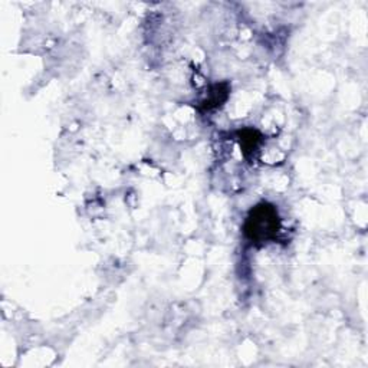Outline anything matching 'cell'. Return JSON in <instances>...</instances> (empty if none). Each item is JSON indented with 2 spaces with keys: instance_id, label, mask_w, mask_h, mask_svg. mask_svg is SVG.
Segmentation results:
<instances>
[{
  "instance_id": "cell-1",
  "label": "cell",
  "mask_w": 368,
  "mask_h": 368,
  "mask_svg": "<svg viewBox=\"0 0 368 368\" xmlns=\"http://www.w3.org/2000/svg\"><path fill=\"white\" fill-rule=\"evenodd\" d=\"M282 229V220L277 206L262 202L252 207L243 225V235L248 241L262 248L270 242H277Z\"/></svg>"
},
{
  "instance_id": "cell-2",
  "label": "cell",
  "mask_w": 368,
  "mask_h": 368,
  "mask_svg": "<svg viewBox=\"0 0 368 368\" xmlns=\"http://www.w3.org/2000/svg\"><path fill=\"white\" fill-rule=\"evenodd\" d=\"M229 94H230L229 83L215 84L209 89V92H207V97L199 104V107H197L199 111H202V113H207V111H213V109L221 107L228 101Z\"/></svg>"
},
{
  "instance_id": "cell-3",
  "label": "cell",
  "mask_w": 368,
  "mask_h": 368,
  "mask_svg": "<svg viewBox=\"0 0 368 368\" xmlns=\"http://www.w3.org/2000/svg\"><path fill=\"white\" fill-rule=\"evenodd\" d=\"M237 140L243 155L246 158H250L263 142V136L258 130H255V128H243V130L237 131Z\"/></svg>"
}]
</instances>
